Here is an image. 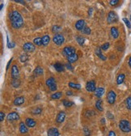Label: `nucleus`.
Returning <instances> with one entry per match:
<instances>
[{"instance_id":"obj_1","label":"nucleus","mask_w":131,"mask_h":136,"mask_svg":"<svg viewBox=\"0 0 131 136\" xmlns=\"http://www.w3.org/2000/svg\"><path fill=\"white\" fill-rule=\"evenodd\" d=\"M10 17L11 22V26L15 29H19L24 25V19H23L21 14H20L18 11H13L12 12L10 13L9 15Z\"/></svg>"},{"instance_id":"obj_2","label":"nucleus","mask_w":131,"mask_h":136,"mask_svg":"<svg viewBox=\"0 0 131 136\" xmlns=\"http://www.w3.org/2000/svg\"><path fill=\"white\" fill-rule=\"evenodd\" d=\"M119 128L124 133H129L131 131V126L130 122L125 119L121 120L119 122Z\"/></svg>"},{"instance_id":"obj_3","label":"nucleus","mask_w":131,"mask_h":136,"mask_svg":"<svg viewBox=\"0 0 131 136\" xmlns=\"http://www.w3.org/2000/svg\"><path fill=\"white\" fill-rule=\"evenodd\" d=\"M45 84H46L47 87H49V88L51 92H55L57 88L56 81H55V79L54 77H49V79H47Z\"/></svg>"},{"instance_id":"obj_4","label":"nucleus","mask_w":131,"mask_h":136,"mask_svg":"<svg viewBox=\"0 0 131 136\" xmlns=\"http://www.w3.org/2000/svg\"><path fill=\"white\" fill-rule=\"evenodd\" d=\"M117 20H118V16H117V13L112 11H109L107 16V22L111 24H114V23L117 22Z\"/></svg>"},{"instance_id":"obj_5","label":"nucleus","mask_w":131,"mask_h":136,"mask_svg":"<svg viewBox=\"0 0 131 136\" xmlns=\"http://www.w3.org/2000/svg\"><path fill=\"white\" fill-rule=\"evenodd\" d=\"M53 41L54 42V44H56L57 45H62L64 43V41H65V37H64L63 35H62V34H55L54 36V37H53Z\"/></svg>"},{"instance_id":"obj_6","label":"nucleus","mask_w":131,"mask_h":136,"mask_svg":"<svg viewBox=\"0 0 131 136\" xmlns=\"http://www.w3.org/2000/svg\"><path fill=\"white\" fill-rule=\"evenodd\" d=\"M96 84L95 80H90L86 84V90L89 93H95L96 90Z\"/></svg>"},{"instance_id":"obj_7","label":"nucleus","mask_w":131,"mask_h":136,"mask_svg":"<svg viewBox=\"0 0 131 136\" xmlns=\"http://www.w3.org/2000/svg\"><path fill=\"white\" fill-rule=\"evenodd\" d=\"M116 97H117V94L114 91H109L107 94V101L109 105H113L116 101Z\"/></svg>"},{"instance_id":"obj_8","label":"nucleus","mask_w":131,"mask_h":136,"mask_svg":"<svg viewBox=\"0 0 131 136\" xmlns=\"http://www.w3.org/2000/svg\"><path fill=\"white\" fill-rule=\"evenodd\" d=\"M20 76V72H19V68L16 64H14L11 66V79H19Z\"/></svg>"},{"instance_id":"obj_9","label":"nucleus","mask_w":131,"mask_h":136,"mask_svg":"<svg viewBox=\"0 0 131 136\" xmlns=\"http://www.w3.org/2000/svg\"><path fill=\"white\" fill-rule=\"evenodd\" d=\"M62 54L65 55V56L67 57H70L71 55L76 54L75 53V49L74 47L72 46H66L62 50Z\"/></svg>"},{"instance_id":"obj_10","label":"nucleus","mask_w":131,"mask_h":136,"mask_svg":"<svg viewBox=\"0 0 131 136\" xmlns=\"http://www.w3.org/2000/svg\"><path fill=\"white\" fill-rule=\"evenodd\" d=\"M35 45L32 42H26L23 45V50H24L25 52L30 53V52H33L35 50Z\"/></svg>"},{"instance_id":"obj_11","label":"nucleus","mask_w":131,"mask_h":136,"mask_svg":"<svg viewBox=\"0 0 131 136\" xmlns=\"http://www.w3.org/2000/svg\"><path fill=\"white\" fill-rule=\"evenodd\" d=\"M7 119L9 122H14V121H17L20 119V115L16 112H11L10 114H8Z\"/></svg>"},{"instance_id":"obj_12","label":"nucleus","mask_w":131,"mask_h":136,"mask_svg":"<svg viewBox=\"0 0 131 136\" xmlns=\"http://www.w3.org/2000/svg\"><path fill=\"white\" fill-rule=\"evenodd\" d=\"M65 118H66V113L64 111H61L58 113V114H57V116L56 117V122L57 123H62L64 121H65Z\"/></svg>"},{"instance_id":"obj_13","label":"nucleus","mask_w":131,"mask_h":136,"mask_svg":"<svg viewBox=\"0 0 131 136\" xmlns=\"http://www.w3.org/2000/svg\"><path fill=\"white\" fill-rule=\"evenodd\" d=\"M85 20H79L75 23V29L79 31H83L85 28Z\"/></svg>"},{"instance_id":"obj_14","label":"nucleus","mask_w":131,"mask_h":136,"mask_svg":"<svg viewBox=\"0 0 131 136\" xmlns=\"http://www.w3.org/2000/svg\"><path fill=\"white\" fill-rule=\"evenodd\" d=\"M47 135L48 136H59L60 133H59L58 130L55 127L49 128L47 131Z\"/></svg>"},{"instance_id":"obj_15","label":"nucleus","mask_w":131,"mask_h":136,"mask_svg":"<svg viewBox=\"0 0 131 136\" xmlns=\"http://www.w3.org/2000/svg\"><path fill=\"white\" fill-rule=\"evenodd\" d=\"M104 88L102 87H99L96 88V90L95 91V93H94V95H95V96H96V97L98 98H100L102 97V96L104 95Z\"/></svg>"},{"instance_id":"obj_16","label":"nucleus","mask_w":131,"mask_h":136,"mask_svg":"<svg viewBox=\"0 0 131 136\" xmlns=\"http://www.w3.org/2000/svg\"><path fill=\"white\" fill-rule=\"evenodd\" d=\"M24 101L25 99L24 96H18L14 100V105H16V106H20V105H21L24 103Z\"/></svg>"},{"instance_id":"obj_17","label":"nucleus","mask_w":131,"mask_h":136,"mask_svg":"<svg viewBox=\"0 0 131 136\" xmlns=\"http://www.w3.org/2000/svg\"><path fill=\"white\" fill-rule=\"evenodd\" d=\"M25 124H26V126H28V127H30V128H33L34 127V126H36V122L35 120L33 119V118H26V120H25Z\"/></svg>"},{"instance_id":"obj_18","label":"nucleus","mask_w":131,"mask_h":136,"mask_svg":"<svg viewBox=\"0 0 131 136\" xmlns=\"http://www.w3.org/2000/svg\"><path fill=\"white\" fill-rule=\"evenodd\" d=\"M110 33H111V35H112V38L117 39V38L118 36H119V31H118L117 28H116V27H112Z\"/></svg>"},{"instance_id":"obj_19","label":"nucleus","mask_w":131,"mask_h":136,"mask_svg":"<svg viewBox=\"0 0 131 136\" xmlns=\"http://www.w3.org/2000/svg\"><path fill=\"white\" fill-rule=\"evenodd\" d=\"M33 74L36 76H41V75H42L44 74V70L41 66H36L35 70L33 71Z\"/></svg>"},{"instance_id":"obj_20","label":"nucleus","mask_w":131,"mask_h":136,"mask_svg":"<svg viewBox=\"0 0 131 136\" xmlns=\"http://www.w3.org/2000/svg\"><path fill=\"white\" fill-rule=\"evenodd\" d=\"M28 126H26V124L24 122H20V132L21 134H26L28 133Z\"/></svg>"},{"instance_id":"obj_21","label":"nucleus","mask_w":131,"mask_h":136,"mask_svg":"<svg viewBox=\"0 0 131 136\" xmlns=\"http://www.w3.org/2000/svg\"><path fill=\"white\" fill-rule=\"evenodd\" d=\"M66 58H67V60H68V63L71 64V63H75V62H77L79 57H78L77 54H75L71 55V56H70V57H67Z\"/></svg>"},{"instance_id":"obj_22","label":"nucleus","mask_w":131,"mask_h":136,"mask_svg":"<svg viewBox=\"0 0 131 136\" xmlns=\"http://www.w3.org/2000/svg\"><path fill=\"white\" fill-rule=\"evenodd\" d=\"M96 108L99 110V111H100V112H102L103 110H104V108H103V101H102V100L99 99V100H96Z\"/></svg>"},{"instance_id":"obj_23","label":"nucleus","mask_w":131,"mask_h":136,"mask_svg":"<svg viewBox=\"0 0 131 136\" xmlns=\"http://www.w3.org/2000/svg\"><path fill=\"white\" fill-rule=\"evenodd\" d=\"M96 54L97 55V56L100 57L101 60H103V61H105V60H106V57L102 54L100 48H97V49L96 50Z\"/></svg>"},{"instance_id":"obj_24","label":"nucleus","mask_w":131,"mask_h":136,"mask_svg":"<svg viewBox=\"0 0 131 136\" xmlns=\"http://www.w3.org/2000/svg\"><path fill=\"white\" fill-rule=\"evenodd\" d=\"M54 68L57 72H62V71H64V66L62 64H61L60 63H56L54 64Z\"/></svg>"},{"instance_id":"obj_25","label":"nucleus","mask_w":131,"mask_h":136,"mask_svg":"<svg viewBox=\"0 0 131 136\" xmlns=\"http://www.w3.org/2000/svg\"><path fill=\"white\" fill-rule=\"evenodd\" d=\"M125 76L124 74H119L117 78V84L118 85L121 84L124 82V80H125Z\"/></svg>"},{"instance_id":"obj_26","label":"nucleus","mask_w":131,"mask_h":136,"mask_svg":"<svg viewBox=\"0 0 131 136\" xmlns=\"http://www.w3.org/2000/svg\"><path fill=\"white\" fill-rule=\"evenodd\" d=\"M49 41H50V37H49V35H45V36H43V37H42V45H43L46 46L49 43Z\"/></svg>"},{"instance_id":"obj_27","label":"nucleus","mask_w":131,"mask_h":136,"mask_svg":"<svg viewBox=\"0 0 131 136\" xmlns=\"http://www.w3.org/2000/svg\"><path fill=\"white\" fill-rule=\"evenodd\" d=\"M62 96V93L61 92H56V93H54L51 95V98L53 100H57V99H60Z\"/></svg>"},{"instance_id":"obj_28","label":"nucleus","mask_w":131,"mask_h":136,"mask_svg":"<svg viewBox=\"0 0 131 136\" xmlns=\"http://www.w3.org/2000/svg\"><path fill=\"white\" fill-rule=\"evenodd\" d=\"M68 86L71 87V88H74V89H76V90H79L81 88V85L79 84H74V83L72 82H70L68 84Z\"/></svg>"},{"instance_id":"obj_29","label":"nucleus","mask_w":131,"mask_h":136,"mask_svg":"<svg viewBox=\"0 0 131 136\" xmlns=\"http://www.w3.org/2000/svg\"><path fill=\"white\" fill-rule=\"evenodd\" d=\"M62 104H63L64 107H66V108H69V107H71L72 105H74V102H72V101H70V100H62Z\"/></svg>"},{"instance_id":"obj_30","label":"nucleus","mask_w":131,"mask_h":136,"mask_svg":"<svg viewBox=\"0 0 131 136\" xmlns=\"http://www.w3.org/2000/svg\"><path fill=\"white\" fill-rule=\"evenodd\" d=\"M33 44L35 45H37V46H40V45H42V37H36V38H34Z\"/></svg>"},{"instance_id":"obj_31","label":"nucleus","mask_w":131,"mask_h":136,"mask_svg":"<svg viewBox=\"0 0 131 136\" xmlns=\"http://www.w3.org/2000/svg\"><path fill=\"white\" fill-rule=\"evenodd\" d=\"M28 58H29V57L27 54H23L20 56V60L21 63H26L28 60Z\"/></svg>"},{"instance_id":"obj_32","label":"nucleus","mask_w":131,"mask_h":136,"mask_svg":"<svg viewBox=\"0 0 131 136\" xmlns=\"http://www.w3.org/2000/svg\"><path fill=\"white\" fill-rule=\"evenodd\" d=\"M62 30V27L59 26V25H54V26L52 27V32L53 33H54L55 34H57V33H59Z\"/></svg>"},{"instance_id":"obj_33","label":"nucleus","mask_w":131,"mask_h":136,"mask_svg":"<svg viewBox=\"0 0 131 136\" xmlns=\"http://www.w3.org/2000/svg\"><path fill=\"white\" fill-rule=\"evenodd\" d=\"M76 40H77V42L79 43V45H83L85 42V41H86V39H85V37H83V36H79L76 37Z\"/></svg>"},{"instance_id":"obj_34","label":"nucleus","mask_w":131,"mask_h":136,"mask_svg":"<svg viewBox=\"0 0 131 136\" xmlns=\"http://www.w3.org/2000/svg\"><path fill=\"white\" fill-rule=\"evenodd\" d=\"M125 105L128 109L131 110V96H128L125 100Z\"/></svg>"},{"instance_id":"obj_35","label":"nucleus","mask_w":131,"mask_h":136,"mask_svg":"<svg viewBox=\"0 0 131 136\" xmlns=\"http://www.w3.org/2000/svg\"><path fill=\"white\" fill-rule=\"evenodd\" d=\"M11 85H12L13 87H19L20 85V81L19 79H12Z\"/></svg>"},{"instance_id":"obj_36","label":"nucleus","mask_w":131,"mask_h":136,"mask_svg":"<svg viewBox=\"0 0 131 136\" xmlns=\"http://www.w3.org/2000/svg\"><path fill=\"white\" fill-rule=\"evenodd\" d=\"M41 112H42V109H41V107L34 108L33 109V111H32L33 114H41Z\"/></svg>"},{"instance_id":"obj_37","label":"nucleus","mask_w":131,"mask_h":136,"mask_svg":"<svg viewBox=\"0 0 131 136\" xmlns=\"http://www.w3.org/2000/svg\"><path fill=\"white\" fill-rule=\"evenodd\" d=\"M110 46V44L109 42H106V43H104V44H103L102 45H101V47H100V49L102 50H107L109 48Z\"/></svg>"},{"instance_id":"obj_38","label":"nucleus","mask_w":131,"mask_h":136,"mask_svg":"<svg viewBox=\"0 0 131 136\" xmlns=\"http://www.w3.org/2000/svg\"><path fill=\"white\" fill-rule=\"evenodd\" d=\"M82 33L84 34H87V35H89V34H91V29L89 27H85L83 30L82 31Z\"/></svg>"},{"instance_id":"obj_39","label":"nucleus","mask_w":131,"mask_h":136,"mask_svg":"<svg viewBox=\"0 0 131 136\" xmlns=\"http://www.w3.org/2000/svg\"><path fill=\"white\" fill-rule=\"evenodd\" d=\"M122 20H123L124 22H125V24L126 26H127V28L130 29V28H131V24H130V20H129L128 19H126V18H123Z\"/></svg>"},{"instance_id":"obj_40","label":"nucleus","mask_w":131,"mask_h":136,"mask_svg":"<svg viewBox=\"0 0 131 136\" xmlns=\"http://www.w3.org/2000/svg\"><path fill=\"white\" fill-rule=\"evenodd\" d=\"M83 132H84V135L85 136H90L91 135V130H89L87 127H84L83 129Z\"/></svg>"},{"instance_id":"obj_41","label":"nucleus","mask_w":131,"mask_h":136,"mask_svg":"<svg viewBox=\"0 0 131 136\" xmlns=\"http://www.w3.org/2000/svg\"><path fill=\"white\" fill-rule=\"evenodd\" d=\"M118 3H119V0H110L109 1V4L111 6H116Z\"/></svg>"},{"instance_id":"obj_42","label":"nucleus","mask_w":131,"mask_h":136,"mask_svg":"<svg viewBox=\"0 0 131 136\" xmlns=\"http://www.w3.org/2000/svg\"><path fill=\"white\" fill-rule=\"evenodd\" d=\"M15 46V44L14 42H8L7 43V47L9 49H12V48H14Z\"/></svg>"},{"instance_id":"obj_43","label":"nucleus","mask_w":131,"mask_h":136,"mask_svg":"<svg viewBox=\"0 0 131 136\" xmlns=\"http://www.w3.org/2000/svg\"><path fill=\"white\" fill-rule=\"evenodd\" d=\"M4 117H5V114L3 112H0V121L3 122L4 120Z\"/></svg>"},{"instance_id":"obj_44","label":"nucleus","mask_w":131,"mask_h":136,"mask_svg":"<svg viewBox=\"0 0 131 136\" xmlns=\"http://www.w3.org/2000/svg\"><path fill=\"white\" fill-rule=\"evenodd\" d=\"M65 66H66V68H67L68 69V70H70V71H73V66H71L70 65V63H66V65H65Z\"/></svg>"},{"instance_id":"obj_45","label":"nucleus","mask_w":131,"mask_h":136,"mask_svg":"<svg viewBox=\"0 0 131 136\" xmlns=\"http://www.w3.org/2000/svg\"><path fill=\"white\" fill-rule=\"evenodd\" d=\"M107 117H108V118H109V119H113L114 118L113 115H112L110 112H107Z\"/></svg>"},{"instance_id":"obj_46","label":"nucleus","mask_w":131,"mask_h":136,"mask_svg":"<svg viewBox=\"0 0 131 136\" xmlns=\"http://www.w3.org/2000/svg\"><path fill=\"white\" fill-rule=\"evenodd\" d=\"M108 136H117V135H116V133H115L113 130H111V131H109V135Z\"/></svg>"},{"instance_id":"obj_47","label":"nucleus","mask_w":131,"mask_h":136,"mask_svg":"<svg viewBox=\"0 0 131 136\" xmlns=\"http://www.w3.org/2000/svg\"><path fill=\"white\" fill-rule=\"evenodd\" d=\"M12 59L13 58H11V60L10 61L8 62V63H7V68H6V70L7 71L8 69H9V66H10V65H11V62H12Z\"/></svg>"},{"instance_id":"obj_48","label":"nucleus","mask_w":131,"mask_h":136,"mask_svg":"<svg viewBox=\"0 0 131 136\" xmlns=\"http://www.w3.org/2000/svg\"><path fill=\"white\" fill-rule=\"evenodd\" d=\"M66 93V96H72L73 95V93L71 91H67Z\"/></svg>"},{"instance_id":"obj_49","label":"nucleus","mask_w":131,"mask_h":136,"mask_svg":"<svg viewBox=\"0 0 131 136\" xmlns=\"http://www.w3.org/2000/svg\"><path fill=\"white\" fill-rule=\"evenodd\" d=\"M15 2H16V3H20L21 4H24L25 3L24 1H20V0H15Z\"/></svg>"},{"instance_id":"obj_50","label":"nucleus","mask_w":131,"mask_h":136,"mask_svg":"<svg viewBox=\"0 0 131 136\" xmlns=\"http://www.w3.org/2000/svg\"><path fill=\"white\" fill-rule=\"evenodd\" d=\"M128 63H129V66H130V67L131 68V56L130 57V58H129V62H128Z\"/></svg>"},{"instance_id":"obj_51","label":"nucleus","mask_w":131,"mask_h":136,"mask_svg":"<svg viewBox=\"0 0 131 136\" xmlns=\"http://www.w3.org/2000/svg\"><path fill=\"white\" fill-rule=\"evenodd\" d=\"M91 12H92V8L89 9V15H91Z\"/></svg>"},{"instance_id":"obj_52","label":"nucleus","mask_w":131,"mask_h":136,"mask_svg":"<svg viewBox=\"0 0 131 136\" xmlns=\"http://www.w3.org/2000/svg\"><path fill=\"white\" fill-rule=\"evenodd\" d=\"M3 3H2L1 7H0V10H3Z\"/></svg>"},{"instance_id":"obj_53","label":"nucleus","mask_w":131,"mask_h":136,"mask_svg":"<svg viewBox=\"0 0 131 136\" xmlns=\"http://www.w3.org/2000/svg\"><path fill=\"white\" fill-rule=\"evenodd\" d=\"M130 20H131V15H130Z\"/></svg>"}]
</instances>
